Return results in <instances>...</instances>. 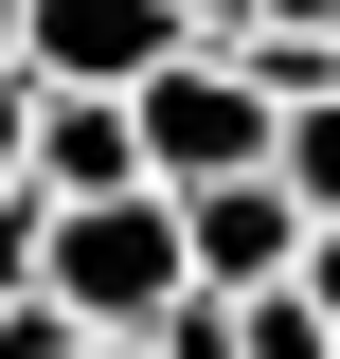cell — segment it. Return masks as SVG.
Instances as JSON below:
<instances>
[{"mask_svg":"<svg viewBox=\"0 0 340 359\" xmlns=\"http://www.w3.org/2000/svg\"><path fill=\"white\" fill-rule=\"evenodd\" d=\"M126 108H143V180H162V198H215V180H269V162H287V108L251 90V54L215 36V18L126 90Z\"/></svg>","mask_w":340,"mask_h":359,"instance_id":"obj_1","label":"cell"},{"mask_svg":"<svg viewBox=\"0 0 340 359\" xmlns=\"http://www.w3.org/2000/svg\"><path fill=\"white\" fill-rule=\"evenodd\" d=\"M54 306L90 323V341H143V323L197 287V252H179V198L143 180V198H54V269H36Z\"/></svg>","mask_w":340,"mask_h":359,"instance_id":"obj_2","label":"cell"},{"mask_svg":"<svg viewBox=\"0 0 340 359\" xmlns=\"http://www.w3.org/2000/svg\"><path fill=\"white\" fill-rule=\"evenodd\" d=\"M179 36H197L179 0H18V72L36 90H143Z\"/></svg>","mask_w":340,"mask_h":359,"instance_id":"obj_3","label":"cell"},{"mask_svg":"<svg viewBox=\"0 0 340 359\" xmlns=\"http://www.w3.org/2000/svg\"><path fill=\"white\" fill-rule=\"evenodd\" d=\"M179 252H197L215 306H233V287H287L304 269V198L287 180H215V198H179Z\"/></svg>","mask_w":340,"mask_h":359,"instance_id":"obj_4","label":"cell"},{"mask_svg":"<svg viewBox=\"0 0 340 359\" xmlns=\"http://www.w3.org/2000/svg\"><path fill=\"white\" fill-rule=\"evenodd\" d=\"M36 198H143V108L126 90H36Z\"/></svg>","mask_w":340,"mask_h":359,"instance_id":"obj_5","label":"cell"},{"mask_svg":"<svg viewBox=\"0 0 340 359\" xmlns=\"http://www.w3.org/2000/svg\"><path fill=\"white\" fill-rule=\"evenodd\" d=\"M233 359H340V323L304 287H233Z\"/></svg>","mask_w":340,"mask_h":359,"instance_id":"obj_6","label":"cell"},{"mask_svg":"<svg viewBox=\"0 0 340 359\" xmlns=\"http://www.w3.org/2000/svg\"><path fill=\"white\" fill-rule=\"evenodd\" d=\"M269 180H287L304 216H340V90H304V108H287V162H269Z\"/></svg>","mask_w":340,"mask_h":359,"instance_id":"obj_7","label":"cell"},{"mask_svg":"<svg viewBox=\"0 0 340 359\" xmlns=\"http://www.w3.org/2000/svg\"><path fill=\"white\" fill-rule=\"evenodd\" d=\"M36 269H54V198H36V180H18V198H0V306H18Z\"/></svg>","mask_w":340,"mask_h":359,"instance_id":"obj_8","label":"cell"},{"mask_svg":"<svg viewBox=\"0 0 340 359\" xmlns=\"http://www.w3.org/2000/svg\"><path fill=\"white\" fill-rule=\"evenodd\" d=\"M72 341H90V323L54 306V287H18V306H0V359H72Z\"/></svg>","mask_w":340,"mask_h":359,"instance_id":"obj_9","label":"cell"},{"mask_svg":"<svg viewBox=\"0 0 340 359\" xmlns=\"http://www.w3.org/2000/svg\"><path fill=\"white\" fill-rule=\"evenodd\" d=\"M36 180V72H0V198Z\"/></svg>","mask_w":340,"mask_h":359,"instance_id":"obj_10","label":"cell"},{"mask_svg":"<svg viewBox=\"0 0 340 359\" xmlns=\"http://www.w3.org/2000/svg\"><path fill=\"white\" fill-rule=\"evenodd\" d=\"M233 36H340V0H233Z\"/></svg>","mask_w":340,"mask_h":359,"instance_id":"obj_11","label":"cell"},{"mask_svg":"<svg viewBox=\"0 0 340 359\" xmlns=\"http://www.w3.org/2000/svg\"><path fill=\"white\" fill-rule=\"evenodd\" d=\"M287 287H304V306L340 323V216H304V269H287Z\"/></svg>","mask_w":340,"mask_h":359,"instance_id":"obj_12","label":"cell"},{"mask_svg":"<svg viewBox=\"0 0 340 359\" xmlns=\"http://www.w3.org/2000/svg\"><path fill=\"white\" fill-rule=\"evenodd\" d=\"M72 359H162V341H72Z\"/></svg>","mask_w":340,"mask_h":359,"instance_id":"obj_13","label":"cell"},{"mask_svg":"<svg viewBox=\"0 0 340 359\" xmlns=\"http://www.w3.org/2000/svg\"><path fill=\"white\" fill-rule=\"evenodd\" d=\"M0 72H18V0H0Z\"/></svg>","mask_w":340,"mask_h":359,"instance_id":"obj_14","label":"cell"},{"mask_svg":"<svg viewBox=\"0 0 340 359\" xmlns=\"http://www.w3.org/2000/svg\"><path fill=\"white\" fill-rule=\"evenodd\" d=\"M179 18H233V0H179Z\"/></svg>","mask_w":340,"mask_h":359,"instance_id":"obj_15","label":"cell"}]
</instances>
